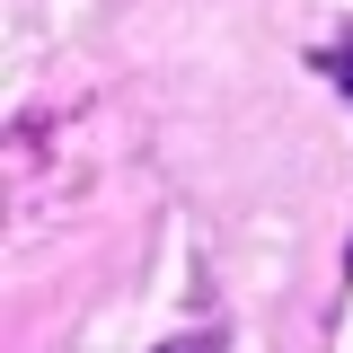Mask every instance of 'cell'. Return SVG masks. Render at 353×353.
Wrapping results in <instances>:
<instances>
[{
  "mask_svg": "<svg viewBox=\"0 0 353 353\" xmlns=\"http://www.w3.org/2000/svg\"><path fill=\"white\" fill-rule=\"evenodd\" d=\"M309 71H318V80H336L353 97V44H327V53H309Z\"/></svg>",
  "mask_w": 353,
  "mask_h": 353,
  "instance_id": "cell-1",
  "label": "cell"
},
{
  "mask_svg": "<svg viewBox=\"0 0 353 353\" xmlns=\"http://www.w3.org/2000/svg\"><path fill=\"white\" fill-rule=\"evenodd\" d=\"M150 353H230V336L221 327H185V336H168V345H150Z\"/></svg>",
  "mask_w": 353,
  "mask_h": 353,
  "instance_id": "cell-2",
  "label": "cell"
}]
</instances>
